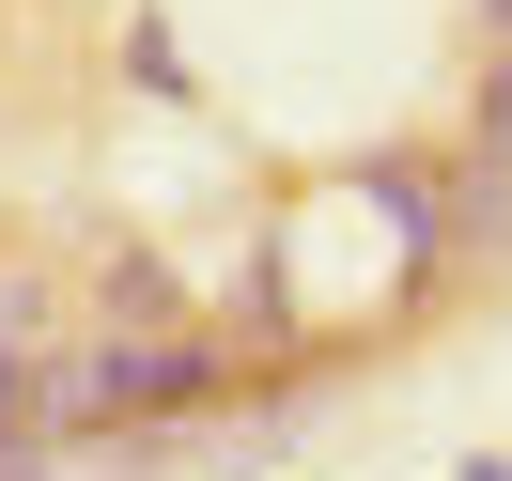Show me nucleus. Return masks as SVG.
<instances>
[{
    "mask_svg": "<svg viewBox=\"0 0 512 481\" xmlns=\"http://www.w3.org/2000/svg\"><path fill=\"white\" fill-rule=\"evenodd\" d=\"M481 32H497V47H512V0H481Z\"/></svg>",
    "mask_w": 512,
    "mask_h": 481,
    "instance_id": "obj_4",
    "label": "nucleus"
},
{
    "mask_svg": "<svg viewBox=\"0 0 512 481\" xmlns=\"http://www.w3.org/2000/svg\"><path fill=\"white\" fill-rule=\"evenodd\" d=\"M218 326H171V311H140V326H78L63 342V373H47V435H156V419H187V404H218Z\"/></svg>",
    "mask_w": 512,
    "mask_h": 481,
    "instance_id": "obj_1",
    "label": "nucleus"
},
{
    "mask_svg": "<svg viewBox=\"0 0 512 481\" xmlns=\"http://www.w3.org/2000/svg\"><path fill=\"white\" fill-rule=\"evenodd\" d=\"M125 78H140V94H187V47H171L156 16H140V32H125Z\"/></svg>",
    "mask_w": 512,
    "mask_h": 481,
    "instance_id": "obj_3",
    "label": "nucleus"
},
{
    "mask_svg": "<svg viewBox=\"0 0 512 481\" xmlns=\"http://www.w3.org/2000/svg\"><path fill=\"white\" fill-rule=\"evenodd\" d=\"M466 156H481V171H512V47L481 63V94H466Z\"/></svg>",
    "mask_w": 512,
    "mask_h": 481,
    "instance_id": "obj_2",
    "label": "nucleus"
}]
</instances>
